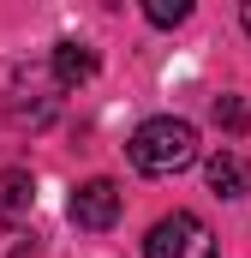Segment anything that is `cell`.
<instances>
[{"label":"cell","instance_id":"obj_1","mask_svg":"<svg viewBox=\"0 0 251 258\" xmlns=\"http://www.w3.org/2000/svg\"><path fill=\"white\" fill-rule=\"evenodd\" d=\"M126 150H132V168L138 174H186L191 162H197V126L162 114V120H144V126L132 132Z\"/></svg>","mask_w":251,"mask_h":258},{"label":"cell","instance_id":"obj_2","mask_svg":"<svg viewBox=\"0 0 251 258\" xmlns=\"http://www.w3.org/2000/svg\"><path fill=\"white\" fill-rule=\"evenodd\" d=\"M144 258H215V234L191 210H174L144 234Z\"/></svg>","mask_w":251,"mask_h":258},{"label":"cell","instance_id":"obj_3","mask_svg":"<svg viewBox=\"0 0 251 258\" xmlns=\"http://www.w3.org/2000/svg\"><path fill=\"white\" fill-rule=\"evenodd\" d=\"M66 216L78 222V228H90V234H102V228H114L120 222V186L114 180H84L78 192H72V204H66Z\"/></svg>","mask_w":251,"mask_h":258},{"label":"cell","instance_id":"obj_4","mask_svg":"<svg viewBox=\"0 0 251 258\" xmlns=\"http://www.w3.org/2000/svg\"><path fill=\"white\" fill-rule=\"evenodd\" d=\"M203 174H209V192L215 198H245L251 192V162L239 150H215V156L203 162Z\"/></svg>","mask_w":251,"mask_h":258},{"label":"cell","instance_id":"obj_5","mask_svg":"<svg viewBox=\"0 0 251 258\" xmlns=\"http://www.w3.org/2000/svg\"><path fill=\"white\" fill-rule=\"evenodd\" d=\"M84 78H96V54L78 48V42H60V48H54V84L72 90V84H84Z\"/></svg>","mask_w":251,"mask_h":258},{"label":"cell","instance_id":"obj_6","mask_svg":"<svg viewBox=\"0 0 251 258\" xmlns=\"http://www.w3.org/2000/svg\"><path fill=\"white\" fill-rule=\"evenodd\" d=\"M30 198H36V180H30L24 168H0V216L30 210Z\"/></svg>","mask_w":251,"mask_h":258},{"label":"cell","instance_id":"obj_7","mask_svg":"<svg viewBox=\"0 0 251 258\" xmlns=\"http://www.w3.org/2000/svg\"><path fill=\"white\" fill-rule=\"evenodd\" d=\"M6 120H12V126H30V132H42L48 120H54V102H48V96H36V102L12 96V102H6Z\"/></svg>","mask_w":251,"mask_h":258},{"label":"cell","instance_id":"obj_8","mask_svg":"<svg viewBox=\"0 0 251 258\" xmlns=\"http://www.w3.org/2000/svg\"><path fill=\"white\" fill-rule=\"evenodd\" d=\"M30 246H36V234L18 216H0V258H30Z\"/></svg>","mask_w":251,"mask_h":258},{"label":"cell","instance_id":"obj_9","mask_svg":"<svg viewBox=\"0 0 251 258\" xmlns=\"http://www.w3.org/2000/svg\"><path fill=\"white\" fill-rule=\"evenodd\" d=\"M144 18H150V24H186V18H191V0H150Z\"/></svg>","mask_w":251,"mask_h":258},{"label":"cell","instance_id":"obj_10","mask_svg":"<svg viewBox=\"0 0 251 258\" xmlns=\"http://www.w3.org/2000/svg\"><path fill=\"white\" fill-rule=\"evenodd\" d=\"M215 120H221V126H245V108H239V102H233V96H221V102H215Z\"/></svg>","mask_w":251,"mask_h":258},{"label":"cell","instance_id":"obj_11","mask_svg":"<svg viewBox=\"0 0 251 258\" xmlns=\"http://www.w3.org/2000/svg\"><path fill=\"white\" fill-rule=\"evenodd\" d=\"M239 18H245V36H251V0H245V12H239Z\"/></svg>","mask_w":251,"mask_h":258}]
</instances>
